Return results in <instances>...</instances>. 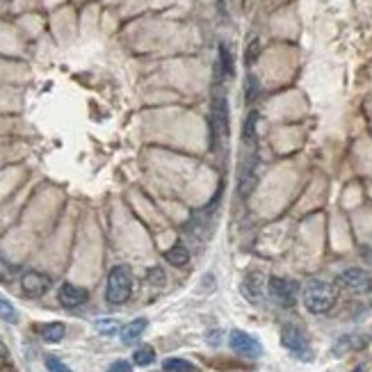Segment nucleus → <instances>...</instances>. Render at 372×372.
Wrapping results in <instances>:
<instances>
[{
    "mask_svg": "<svg viewBox=\"0 0 372 372\" xmlns=\"http://www.w3.org/2000/svg\"><path fill=\"white\" fill-rule=\"evenodd\" d=\"M46 368L48 372H74L67 363H62L57 356H46Z\"/></svg>",
    "mask_w": 372,
    "mask_h": 372,
    "instance_id": "nucleus-23",
    "label": "nucleus"
},
{
    "mask_svg": "<svg viewBox=\"0 0 372 372\" xmlns=\"http://www.w3.org/2000/svg\"><path fill=\"white\" fill-rule=\"evenodd\" d=\"M267 291L270 295L276 299L278 304L283 306H293L295 299H297V283L291 281V278H283V276H270V281H267Z\"/></svg>",
    "mask_w": 372,
    "mask_h": 372,
    "instance_id": "nucleus-7",
    "label": "nucleus"
},
{
    "mask_svg": "<svg viewBox=\"0 0 372 372\" xmlns=\"http://www.w3.org/2000/svg\"><path fill=\"white\" fill-rule=\"evenodd\" d=\"M0 372H9V370H0Z\"/></svg>",
    "mask_w": 372,
    "mask_h": 372,
    "instance_id": "nucleus-28",
    "label": "nucleus"
},
{
    "mask_svg": "<svg viewBox=\"0 0 372 372\" xmlns=\"http://www.w3.org/2000/svg\"><path fill=\"white\" fill-rule=\"evenodd\" d=\"M258 55H261V39H252L249 46H247V53H244V64L247 67L256 64Z\"/></svg>",
    "mask_w": 372,
    "mask_h": 372,
    "instance_id": "nucleus-21",
    "label": "nucleus"
},
{
    "mask_svg": "<svg viewBox=\"0 0 372 372\" xmlns=\"http://www.w3.org/2000/svg\"><path fill=\"white\" fill-rule=\"evenodd\" d=\"M164 258H167V261H169L171 265L183 267V265L190 263V249H188V247H185L183 242H176V244L171 247V249H167Z\"/></svg>",
    "mask_w": 372,
    "mask_h": 372,
    "instance_id": "nucleus-13",
    "label": "nucleus"
},
{
    "mask_svg": "<svg viewBox=\"0 0 372 372\" xmlns=\"http://www.w3.org/2000/svg\"><path fill=\"white\" fill-rule=\"evenodd\" d=\"M336 286L343 288L347 293H356V295H368L372 293V276L366 270H359V267H352V270L340 272L336 278Z\"/></svg>",
    "mask_w": 372,
    "mask_h": 372,
    "instance_id": "nucleus-4",
    "label": "nucleus"
},
{
    "mask_svg": "<svg viewBox=\"0 0 372 372\" xmlns=\"http://www.w3.org/2000/svg\"><path fill=\"white\" fill-rule=\"evenodd\" d=\"M210 130H213V149L217 140L229 135V103L224 96H215L210 106Z\"/></svg>",
    "mask_w": 372,
    "mask_h": 372,
    "instance_id": "nucleus-5",
    "label": "nucleus"
},
{
    "mask_svg": "<svg viewBox=\"0 0 372 372\" xmlns=\"http://www.w3.org/2000/svg\"><path fill=\"white\" fill-rule=\"evenodd\" d=\"M119 329V322L115 317H106V320H96V332L101 334H115Z\"/></svg>",
    "mask_w": 372,
    "mask_h": 372,
    "instance_id": "nucleus-22",
    "label": "nucleus"
},
{
    "mask_svg": "<svg viewBox=\"0 0 372 372\" xmlns=\"http://www.w3.org/2000/svg\"><path fill=\"white\" fill-rule=\"evenodd\" d=\"M147 278L153 283V286H162L164 283V272L160 270V267H151L149 270V274H147Z\"/></svg>",
    "mask_w": 372,
    "mask_h": 372,
    "instance_id": "nucleus-24",
    "label": "nucleus"
},
{
    "mask_svg": "<svg viewBox=\"0 0 372 372\" xmlns=\"http://www.w3.org/2000/svg\"><path fill=\"white\" fill-rule=\"evenodd\" d=\"M281 343L283 347L288 349V352H293L297 359L302 361H311L313 352H311V343H308L306 334L302 332L299 327L295 325H286L283 332H281Z\"/></svg>",
    "mask_w": 372,
    "mask_h": 372,
    "instance_id": "nucleus-3",
    "label": "nucleus"
},
{
    "mask_svg": "<svg viewBox=\"0 0 372 372\" xmlns=\"http://www.w3.org/2000/svg\"><path fill=\"white\" fill-rule=\"evenodd\" d=\"M217 67L222 69L224 76H233V55L229 53V48L224 44L220 46V62H217Z\"/></svg>",
    "mask_w": 372,
    "mask_h": 372,
    "instance_id": "nucleus-20",
    "label": "nucleus"
},
{
    "mask_svg": "<svg viewBox=\"0 0 372 372\" xmlns=\"http://www.w3.org/2000/svg\"><path fill=\"white\" fill-rule=\"evenodd\" d=\"M229 343H231L233 352L240 354V356H244V359H258V356L263 354L261 343H258V340H256L254 336L240 332V329H235V332H231Z\"/></svg>",
    "mask_w": 372,
    "mask_h": 372,
    "instance_id": "nucleus-8",
    "label": "nucleus"
},
{
    "mask_svg": "<svg viewBox=\"0 0 372 372\" xmlns=\"http://www.w3.org/2000/svg\"><path fill=\"white\" fill-rule=\"evenodd\" d=\"M153 359H156V352H153V347H149V345L137 347L135 354H133V361H135V366H151Z\"/></svg>",
    "mask_w": 372,
    "mask_h": 372,
    "instance_id": "nucleus-16",
    "label": "nucleus"
},
{
    "mask_svg": "<svg viewBox=\"0 0 372 372\" xmlns=\"http://www.w3.org/2000/svg\"><path fill=\"white\" fill-rule=\"evenodd\" d=\"M242 297L249 299L252 304H261L265 297V278L261 272H249L244 276V281L240 286Z\"/></svg>",
    "mask_w": 372,
    "mask_h": 372,
    "instance_id": "nucleus-9",
    "label": "nucleus"
},
{
    "mask_svg": "<svg viewBox=\"0 0 372 372\" xmlns=\"http://www.w3.org/2000/svg\"><path fill=\"white\" fill-rule=\"evenodd\" d=\"M16 274H18V267L12 265L3 254H0V281H5V283L14 281V276H16Z\"/></svg>",
    "mask_w": 372,
    "mask_h": 372,
    "instance_id": "nucleus-19",
    "label": "nucleus"
},
{
    "mask_svg": "<svg viewBox=\"0 0 372 372\" xmlns=\"http://www.w3.org/2000/svg\"><path fill=\"white\" fill-rule=\"evenodd\" d=\"M302 299L306 311H311L313 315L329 313L338 302V286L325 281V278H308L304 283Z\"/></svg>",
    "mask_w": 372,
    "mask_h": 372,
    "instance_id": "nucleus-1",
    "label": "nucleus"
},
{
    "mask_svg": "<svg viewBox=\"0 0 372 372\" xmlns=\"http://www.w3.org/2000/svg\"><path fill=\"white\" fill-rule=\"evenodd\" d=\"M57 299H60V304L64 308H78V306H82L89 299V293L85 291V288H78L74 283H62L60 293H57Z\"/></svg>",
    "mask_w": 372,
    "mask_h": 372,
    "instance_id": "nucleus-10",
    "label": "nucleus"
},
{
    "mask_svg": "<svg viewBox=\"0 0 372 372\" xmlns=\"http://www.w3.org/2000/svg\"><path fill=\"white\" fill-rule=\"evenodd\" d=\"M53 286V278L44 272H37V270H30L21 276V291H23L26 297L30 299H37L41 295H46Z\"/></svg>",
    "mask_w": 372,
    "mask_h": 372,
    "instance_id": "nucleus-6",
    "label": "nucleus"
},
{
    "mask_svg": "<svg viewBox=\"0 0 372 372\" xmlns=\"http://www.w3.org/2000/svg\"><path fill=\"white\" fill-rule=\"evenodd\" d=\"M7 359V347L3 345V340H0V361Z\"/></svg>",
    "mask_w": 372,
    "mask_h": 372,
    "instance_id": "nucleus-27",
    "label": "nucleus"
},
{
    "mask_svg": "<svg viewBox=\"0 0 372 372\" xmlns=\"http://www.w3.org/2000/svg\"><path fill=\"white\" fill-rule=\"evenodd\" d=\"M256 123H258V112L252 110L244 119V128H242V140L244 144H254L256 142Z\"/></svg>",
    "mask_w": 372,
    "mask_h": 372,
    "instance_id": "nucleus-15",
    "label": "nucleus"
},
{
    "mask_svg": "<svg viewBox=\"0 0 372 372\" xmlns=\"http://www.w3.org/2000/svg\"><path fill=\"white\" fill-rule=\"evenodd\" d=\"M370 336H363V334H349V336H343L338 338V343L334 345V354H345V352H354V349H363L368 345Z\"/></svg>",
    "mask_w": 372,
    "mask_h": 372,
    "instance_id": "nucleus-11",
    "label": "nucleus"
},
{
    "mask_svg": "<svg viewBox=\"0 0 372 372\" xmlns=\"http://www.w3.org/2000/svg\"><path fill=\"white\" fill-rule=\"evenodd\" d=\"M39 334H41V338L46 340V343H60V340L64 338V334H67V327L62 322H48V325H44L39 329Z\"/></svg>",
    "mask_w": 372,
    "mask_h": 372,
    "instance_id": "nucleus-14",
    "label": "nucleus"
},
{
    "mask_svg": "<svg viewBox=\"0 0 372 372\" xmlns=\"http://www.w3.org/2000/svg\"><path fill=\"white\" fill-rule=\"evenodd\" d=\"M0 317H3L5 322H9V325H14L18 320V313H16L14 304L9 302V299H5L3 295H0Z\"/></svg>",
    "mask_w": 372,
    "mask_h": 372,
    "instance_id": "nucleus-18",
    "label": "nucleus"
},
{
    "mask_svg": "<svg viewBox=\"0 0 372 372\" xmlns=\"http://www.w3.org/2000/svg\"><path fill=\"white\" fill-rule=\"evenodd\" d=\"M133 293V274L128 265H115L108 274L106 299L112 306H121L130 299Z\"/></svg>",
    "mask_w": 372,
    "mask_h": 372,
    "instance_id": "nucleus-2",
    "label": "nucleus"
},
{
    "mask_svg": "<svg viewBox=\"0 0 372 372\" xmlns=\"http://www.w3.org/2000/svg\"><path fill=\"white\" fill-rule=\"evenodd\" d=\"M108 372H133V366L128 361H115V363L108 368Z\"/></svg>",
    "mask_w": 372,
    "mask_h": 372,
    "instance_id": "nucleus-26",
    "label": "nucleus"
},
{
    "mask_svg": "<svg viewBox=\"0 0 372 372\" xmlns=\"http://www.w3.org/2000/svg\"><path fill=\"white\" fill-rule=\"evenodd\" d=\"M164 372H194V366L185 359H167L162 363Z\"/></svg>",
    "mask_w": 372,
    "mask_h": 372,
    "instance_id": "nucleus-17",
    "label": "nucleus"
},
{
    "mask_svg": "<svg viewBox=\"0 0 372 372\" xmlns=\"http://www.w3.org/2000/svg\"><path fill=\"white\" fill-rule=\"evenodd\" d=\"M258 96V80L254 76L247 78V101H254Z\"/></svg>",
    "mask_w": 372,
    "mask_h": 372,
    "instance_id": "nucleus-25",
    "label": "nucleus"
},
{
    "mask_svg": "<svg viewBox=\"0 0 372 372\" xmlns=\"http://www.w3.org/2000/svg\"><path fill=\"white\" fill-rule=\"evenodd\" d=\"M147 325H149L147 317L133 320V322H128L126 327L121 329V340H123V343H133V340H137V338L144 334V329H147Z\"/></svg>",
    "mask_w": 372,
    "mask_h": 372,
    "instance_id": "nucleus-12",
    "label": "nucleus"
}]
</instances>
